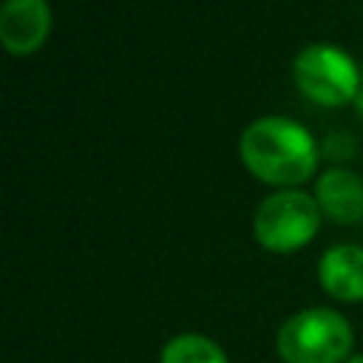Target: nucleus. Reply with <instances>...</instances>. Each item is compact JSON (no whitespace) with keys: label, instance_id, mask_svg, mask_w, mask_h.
Here are the masks:
<instances>
[{"label":"nucleus","instance_id":"nucleus-1","mask_svg":"<svg viewBox=\"0 0 363 363\" xmlns=\"http://www.w3.org/2000/svg\"><path fill=\"white\" fill-rule=\"evenodd\" d=\"M238 153L244 167L272 187H298L318 170V145L312 133L286 116H261L241 133Z\"/></svg>","mask_w":363,"mask_h":363},{"label":"nucleus","instance_id":"nucleus-2","mask_svg":"<svg viewBox=\"0 0 363 363\" xmlns=\"http://www.w3.org/2000/svg\"><path fill=\"white\" fill-rule=\"evenodd\" d=\"M352 346L354 332L349 320L326 306H309L289 315L275 337L284 363H346Z\"/></svg>","mask_w":363,"mask_h":363},{"label":"nucleus","instance_id":"nucleus-3","mask_svg":"<svg viewBox=\"0 0 363 363\" xmlns=\"http://www.w3.org/2000/svg\"><path fill=\"white\" fill-rule=\"evenodd\" d=\"M320 227V207L315 196L286 187L269 193L252 218V233L258 244L269 252H295L306 247Z\"/></svg>","mask_w":363,"mask_h":363},{"label":"nucleus","instance_id":"nucleus-4","mask_svg":"<svg viewBox=\"0 0 363 363\" xmlns=\"http://www.w3.org/2000/svg\"><path fill=\"white\" fill-rule=\"evenodd\" d=\"M292 77L301 94L318 105H346L357 99L363 74L349 54L329 43H312L292 60Z\"/></svg>","mask_w":363,"mask_h":363},{"label":"nucleus","instance_id":"nucleus-5","mask_svg":"<svg viewBox=\"0 0 363 363\" xmlns=\"http://www.w3.org/2000/svg\"><path fill=\"white\" fill-rule=\"evenodd\" d=\"M51 31L45 0H6L0 9V43L9 54L26 57L43 48Z\"/></svg>","mask_w":363,"mask_h":363},{"label":"nucleus","instance_id":"nucleus-6","mask_svg":"<svg viewBox=\"0 0 363 363\" xmlns=\"http://www.w3.org/2000/svg\"><path fill=\"white\" fill-rule=\"evenodd\" d=\"M318 281L335 301H363V247L337 244L329 247L318 261Z\"/></svg>","mask_w":363,"mask_h":363},{"label":"nucleus","instance_id":"nucleus-7","mask_svg":"<svg viewBox=\"0 0 363 363\" xmlns=\"http://www.w3.org/2000/svg\"><path fill=\"white\" fill-rule=\"evenodd\" d=\"M315 201L337 224H354L363 218V179L346 167L320 173L315 184Z\"/></svg>","mask_w":363,"mask_h":363},{"label":"nucleus","instance_id":"nucleus-8","mask_svg":"<svg viewBox=\"0 0 363 363\" xmlns=\"http://www.w3.org/2000/svg\"><path fill=\"white\" fill-rule=\"evenodd\" d=\"M159 363H230V360L216 340L196 332H182L164 343Z\"/></svg>","mask_w":363,"mask_h":363},{"label":"nucleus","instance_id":"nucleus-9","mask_svg":"<svg viewBox=\"0 0 363 363\" xmlns=\"http://www.w3.org/2000/svg\"><path fill=\"white\" fill-rule=\"evenodd\" d=\"M357 111H360V116H363V82H360V91H357Z\"/></svg>","mask_w":363,"mask_h":363},{"label":"nucleus","instance_id":"nucleus-10","mask_svg":"<svg viewBox=\"0 0 363 363\" xmlns=\"http://www.w3.org/2000/svg\"><path fill=\"white\" fill-rule=\"evenodd\" d=\"M346 363H363V354H352Z\"/></svg>","mask_w":363,"mask_h":363}]
</instances>
